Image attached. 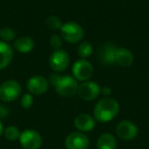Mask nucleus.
Returning <instances> with one entry per match:
<instances>
[{
	"instance_id": "f257e3e1",
	"label": "nucleus",
	"mask_w": 149,
	"mask_h": 149,
	"mask_svg": "<svg viewBox=\"0 0 149 149\" xmlns=\"http://www.w3.org/2000/svg\"><path fill=\"white\" fill-rule=\"evenodd\" d=\"M120 111V104L116 99L104 97L100 99L94 107V118L100 123H107L112 120Z\"/></svg>"
},
{
	"instance_id": "f03ea898",
	"label": "nucleus",
	"mask_w": 149,
	"mask_h": 149,
	"mask_svg": "<svg viewBox=\"0 0 149 149\" xmlns=\"http://www.w3.org/2000/svg\"><path fill=\"white\" fill-rule=\"evenodd\" d=\"M53 87L55 88L58 95L62 97H72L78 92L79 84L72 76H59Z\"/></svg>"
},
{
	"instance_id": "7ed1b4c3",
	"label": "nucleus",
	"mask_w": 149,
	"mask_h": 149,
	"mask_svg": "<svg viewBox=\"0 0 149 149\" xmlns=\"http://www.w3.org/2000/svg\"><path fill=\"white\" fill-rule=\"evenodd\" d=\"M60 37L68 43L74 44L82 41L84 38V29L82 26L74 22H68L60 28Z\"/></svg>"
},
{
	"instance_id": "20e7f679",
	"label": "nucleus",
	"mask_w": 149,
	"mask_h": 149,
	"mask_svg": "<svg viewBox=\"0 0 149 149\" xmlns=\"http://www.w3.org/2000/svg\"><path fill=\"white\" fill-rule=\"evenodd\" d=\"M22 95V86L15 80H7L0 85V100L13 102Z\"/></svg>"
},
{
	"instance_id": "39448f33",
	"label": "nucleus",
	"mask_w": 149,
	"mask_h": 149,
	"mask_svg": "<svg viewBox=\"0 0 149 149\" xmlns=\"http://www.w3.org/2000/svg\"><path fill=\"white\" fill-rule=\"evenodd\" d=\"M94 68L87 59L80 58L72 65V77L79 82L89 81L93 76Z\"/></svg>"
},
{
	"instance_id": "423d86ee",
	"label": "nucleus",
	"mask_w": 149,
	"mask_h": 149,
	"mask_svg": "<svg viewBox=\"0 0 149 149\" xmlns=\"http://www.w3.org/2000/svg\"><path fill=\"white\" fill-rule=\"evenodd\" d=\"M19 141L24 149H39L42 145L41 135L33 129H27L21 132Z\"/></svg>"
},
{
	"instance_id": "0eeeda50",
	"label": "nucleus",
	"mask_w": 149,
	"mask_h": 149,
	"mask_svg": "<svg viewBox=\"0 0 149 149\" xmlns=\"http://www.w3.org/2000/svg\"><path fill=\"white\" fill-rule=\"evenodd\" d=\"M78 94L85 101L96 99L101 93V88L94 81H85L78 87Z\"/></svg>"
},
{
	"instance_id": "6e6552de",
	"label": "nucleus",
	"mask_w": 149,
	"mask_h": 149,
	"mask_svg": "<svg viewBox=\"0 0 149 149\" xmlns=\"http://www.w3.org/2000/svg\"><path fill=\"white\" fill-rule=\"evenodd\" d=\"M66 149H88L90 141L88 136L83 132H72L68 135L64 141Z\"/></svg>"
},
{
	"instance_id": "1a4fd4ad",
	"label": "nucleus",
	"mask_w": 149,
	"mask_h": 149,
	"mask_svg": "<svg viewBox=\"0 0 149 149\" xmlns=\"http://www.w3.org/2000/svg\"><path fill=\"white\" fill-rule=\"evenodd\" d=\"M50 68L56 72H63L68 68L70 64V56L65 50L57 49L54 50L49 58Z\"/></svg>"
},
{
	"instance_id": "9d476101",
	"label": "nucleus",
	"mask_w": 149,
	"mask_h": 149,
	"mask_svg": "<svg viewBox=\"0 0 149 149\" xmlns=\"http://www.w3.org/2000/svg\"><path fill=\"white\" fill-rule=\"evenodd\" d=\"M138 127L131 120H122L116 127V133L122 140L131 141L134 140L138 135Z\"/></svg>"
},
{
	"instance_id": "9b49d317",
	"label": "nucleus",
	"mask_w": 149,
	"mask_h": 149,
	"mask_svg": "<svg viewBox=\"0 0 149 149\" xmlns=\"http://www.w3.org/2000/svg\"><path fill=\"white\" fill-rule=\"evenodd\" d=\"M49 88V82L43 76L36 74L31 77L27 82V89L32 95H42Z\"/></svg>"
},
{
	"instance_id": "f8f14e48",
	"label": "nucleus",
	"mask_w": 149,
	"mask_h": 149,
	"mask_svg": "<svg viewBox=\"0 0 149 149\" xmlns=\"http://www.w3.org/2000/svg\"><path fill=\"white\" fill-rule=\"evenodd\" d=\"M118 48L112 43H106L101 46L98 51V58L102 63L112 65L116 63V52Z\"/></svg>"
},
{
	"instance_id": "ddd939ff",
	"label": "nucleus",
	"mask_w": 149,
	"mask_h": 149,
	"mask_svg": "<svg viewBox=\"0 0 149 149\" xmlns=\"http://www.w3.org/2000/svg\"><path fill=\"white\" fill-rule=\"evenodd\" d=\"M74 125L80 132H90L95 128V118L88 113H80L74 118Z\"/></svg>"
},
{
	"instance_id": "4468645a",
	"label": "nucleus",
	"mask_w": 149,
	"mask_h": 149,
	"mask_svg": "<svg viewBox=\"0 0 149 149\" xmlns=\"http://www.w3.org/2000/svg\"><path fill=\"white\" fill-rule=\"evenodd\" d=\"M13 58V48L8 43L0 41V70L10 64Z\"/></svg>"
},
{
	"instance_id": "2eb2a0df",
	"label": "nucleus",
	"mask_w": 149,
	"mask_h": 149,
	"mask_svg": "<svg viewBox=\"0 0 149 149\" xmlns=\"http://www.w3.org/2000/svg\"><path fill=\"white\" fill-rule=\"evenodd\" d=\"M35 47V42L29 36H22L17 38L13 42V49H15L19 53H30Z\"/></svg>"
},
{
	"instance_id": "dca6fc26",
	"label": "nucleus",
	"mask_w": 149,
	"mask_h": 149,
	"mask_svg": "<svg viewBox=\"0 0 149 149\" xmlns=\"http://www.w3.org/2000/svg\"><path fill=\"white\" fill-rule=\"evenodd\" d=\"M134 62V55L128 48L120 47L116 49V63L123 68H129Z\"/></svg>"
},
{
	"instance_id": "f3484780",
	"label": "nucleus",
	"mask_w": 149,
	"mask_h": 149,
	"mask_svg": "<svg viewBox=\"0 0 149 149\" xmlns=\"http://www.w3.org/2000/svg\"><path fill=\"white\" fill-rule=\"evenodd\" d=\"M116 139L110 133L100 135L97 140V149H116Z\"/></svg>"
},
{
	"instance_id": "a211bd4d",
	"label": "nucleus",
	"mask_w": 149,
	"mask_h": 149,
	"mask_svg": "<svg viewBox=\"0 0 149 149\" xmlns=\"http://www.w3.org/2000/svg\"><path fill=\"white\" fill-rule=\"evenodd\" d=\"M19 135H21V131L15 126H9L7 128H5L4 131H3V136L5 137V139H7L8 141H11V142L19 140Z\"/></svg>"
},
{
	"instance_id": "6ab92c4d",
	"label": "nucleus",
	"mask_w": 149,
	"mask_h": 149,
	"mask_svg": "<svg viewBox=\"0 0 149 149\" xmlns=\"http://www.w3.org/2000/svg\"><path fill=\"white\" fill-rule=\"evenodd\" d=\"M92 51H93L92 45L88 41L82 42L78 47V55L80 56V58H83V59H86L89 56H91Z\"/></svg>"
},
{
	"instance_id": "aec40b11",
	"label": "nucleus",
	"mask_w": 149,
	"mask_h": 149,
	"mask_svg": "<svg viewBox=\"0 0 149 149\" xmlns=\"http://www.w3.org/2000/svg\"><path fill=\"white\" fill-rule=\"evenodd\" d=\"M15 35H17L15 31L9 27H5L2 28V29H0V38H1V41H4L6 43L15 41Z\"/></svg>"
},
{
	"instance_id": "412c9836",
	"label": "nucleus",
	"mask_w": 149,
	"mask_h": 149,
	"mask_svg": "<svg viewBox=\"0 0 149 149\" xmlns=\"http://www.w3.org/2000/svg\"><path fill=\"white\" fill-rule=\"evenodd\" d=\"M46 24H47L48 28L50 30H54V31L60 30V28L63 25L59 17H56V15H50V17H48L47 19H46Z\"/></svg>"
},
{
	"instance_id": "4be33fe9",
	"label": "nucleus",
	"mask_w": 149,
	"mask_h": 149,
	"mask_svg": "<svg viewBox=\"0 0 149 149\" xmlns=\"http://www.w3.org/2000/svg\"><path fill=\"white\" fill-rule=\"evenodd\" d=\"M34 103V97L31 93H26L21 98V105L25 109H29Z\"/></svg>"
},
{
	"instance_id": "5701e85b",
	"label": "nucleus",
	"mask_w": 149,
	"mask_h": 149,
	"mask_svg": "<svg viewBox=\"0 0 149 149\" xmlns=\"http://www.w3.org/2000/svg\"><path fill=\"white\" fill-rule=\"evenodd\" d=\"M49 44L54 50H57V49H61V46H62V38L60 37L59 35H52L49 39Z\"/></svg>"
},
{
	"instance_id": "b1692460",
	"label": "nucleus",
	"mask_w": 149,
	"mask_h": 149,
	"mask_svg": "<svg viewBox=\"0 0 149 149\" xmlns=\"http://www.w3.org/2000/svg\"><path fill=\"white\" fill-rule=\"evenodd\" d=\"M8 114H9L8 108H7L5 105H3V104H0V120L7 118Z\"/></svg>"
},
{
	"instance_id": "393cba45",
	"label": "nucleus",
	"mask_w": 149,
	"mask_h": 149,
	"mask_svg": "<svg viewBox=\"0 0 149 149\" xmlns=\"http://www.w3.org/2000/svg\"><path fill=\"white\" fill-rule=\"evenodd\" d=\"M101 93L103 94L105 97H107V96L110 95V93H111V89H110L109 87H103V88H101Z\"/></svg>"
},
{
	"instance_id": "a878e982",
	"label": "nucleus",
	"mask_w": 149,
	"mask_h": 149,
	"mask_svg": "<svg viewBox=\"0 0 149 149\" xmlns=\"http://www.w3.org/2000/svg\"><path fill=\"white\" fill-rule=\"evenodd\" d=\"M3 131H4V128H3L2 122H1V120H0V137L3 135Z\"/></svg>"
},
{
	"instance_id": "bb28decb",
	"label": "nucleus",
	"mask_w": 149,
	"mask_h": 149,
	"mask_svg": "<svg viewBox=\"0 0 149 149\" xmlns=\"http://www.w3.org/2000/svg\"><path fill=\"white\" fill-rule=\"evenodd\" d=\"M0 29H1V28H0Z\"/></svg>"
}]
</instances>
